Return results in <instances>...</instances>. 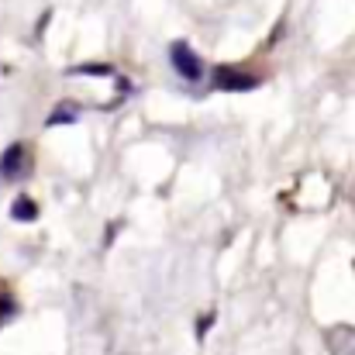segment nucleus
<instances>
[{"label":"nucleus","instance_id":"8","mask_svg":"<svg viewBox=\"0 0 355 355\" xmlns=\"http://www.w3.org/2000/svg\"><path fill=\"white\" fill-rule=\"evenodd\" d=\"M211 324H214V311H211V314H204V318H200V324H197V338H204V335H207V328H211Z\"/></svg>","mask_w":355,"mask_h":355},{"label":"nucleus","instance_id":"3","mask_svg":"<svg viewBox=\"0 0 355 355\" xmlns=\"http://www.w3.org/2000/svg\"><path fill=\"white\" fill-rule=\"evenodd\" d=\"M211 87H214V90H225V94L255 90V87H259V76H248L245 69H235V66H218L214 76H211Z\"/></svg>","mask_w":355,"mask_h":355},{"label":"nucleus","instance_id":"1","mask_svg":"<svg viewBox=\"0 0 355 355\" xmlns=\"http://www.w3.org/2000/svg\"><path fill=\"white\" fill-rule=\"evenodd\" d=\"M169 62H173V69H176L187 83L204 80V59H200L187 42H173V45H169Z\"/></svg>","mask_w":355,"mask_h":355},{"label":"nucleus","instance_id":"5","mask_svg":"<svg viewBox=\"0 0 355 355\" xmlns=\"http://www.w3.org/2000/svg\"><path fill=\"white\" fill-rule=\"evenodd\" d=\"M73 121H80V107H76L73 101H62V104L49 114L45 124H49V128H55V124H73Z\"/></svg>","mask_w":355,"mask_h":355},{"label":"nucleus","instance_id":"4","mask_svg":"<svg viewBox=\"0 0 355 355\" xmlns=\"http://www.w3.org/2000/svg\"><path fill=\"white\" fill-rule=\"evenodd\" d=\"M328 349L335 355H355V328L349 324H338L328 331Z\"/></svg>","mask_w":355,"mask_h":355},{"label":"nucleus","instance_id":"2","mask_svg":"<svg viewBox=\"0 0 355 355\" xmlns=\"http://www.w3.org/2000/svg\"><path fill=\"white\" fill-rule=\"evenodd\" d=\"M28 173H31V155H28V148H24L21 141L7 145L3 155H0V180L17 183V180H24Z\"/></svg>","mask_w":355,"mask_h":355},{"label":"nucleus","instance_id":"7","mask_svg":"<svg viewBox=\"0 0 355 355\" xmlns=\"http://www.w3.org/2000/svg\"><path fill=\"white\" fill-rule=\"evenodd\" d=\"M69 76H114V66H73Z\"/></svg>","mask_w":355,"mask_h":355},{"label":"nucleus","instance_id":"6","mask_svg":"<svg viewBox=\"0 0 355 355\" xmlns=\"http://www.w3.org/2000/svg\"><path fill=\"white\" fill-rule=\"evenodd\" d=\"M10 218H14V221H35V218H38V204H35L31 197H17V200L10 204Z\"/></svg>","mask_w":355,"mask_h":355}]
</instances>
